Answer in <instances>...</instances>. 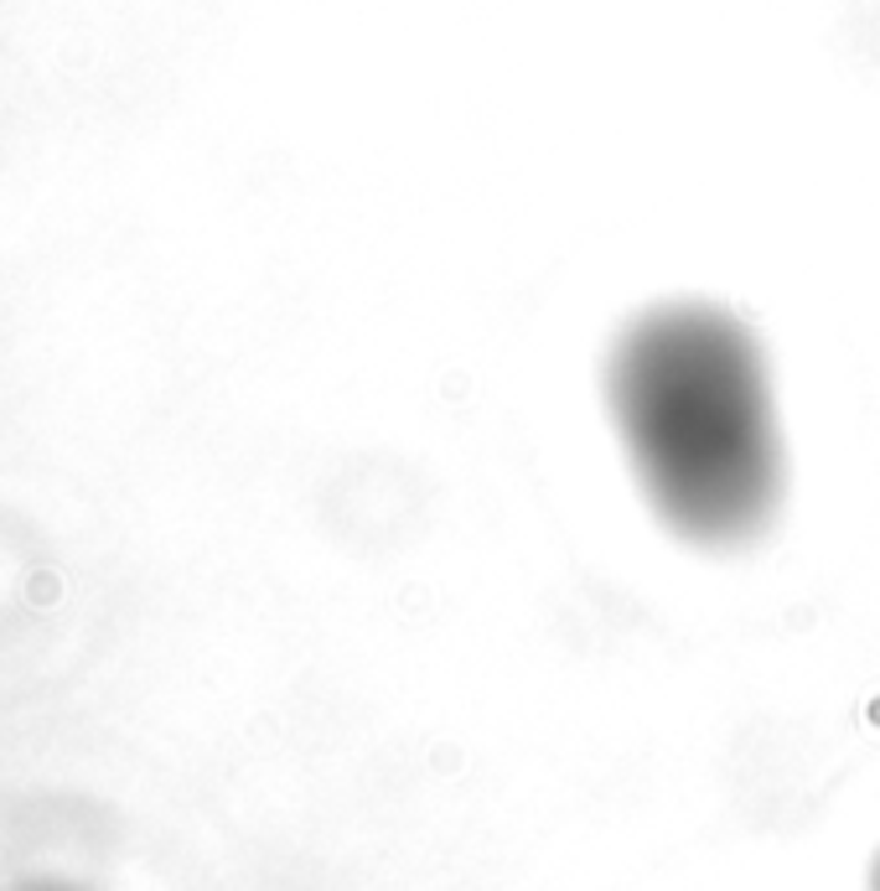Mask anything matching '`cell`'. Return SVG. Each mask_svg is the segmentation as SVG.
<instances>
[{"label": "cell", "mask_w": 880, "mask_h": 891, "mask_svg": "<svg viewBox=\"0 0 880 891\" xmlns=\"http://www.w3.org/2000/svg\"><path fill=\"white\" fill-rule=\"evenodd\" d=\"M870 891H880V856H876V866H870Z\"/></svg>", "instance_id": "obj_2"}, {"label": "cell", "mask_w": 880, "mask_h": 891, "mask_svg": "<svg viewBox=\"0 0 880 891\" xmlns=\"http://www.w3.org/2000/svg\"><path fill=\"white\" fill-rule=\"evenodd\" d=\"M601 405L647 514L678 545L741 555L777 529L787 441L745 316L705 296L632 311L601 358Z\"/></svg>", "instance_id": "obj_1"}]
</instances>
